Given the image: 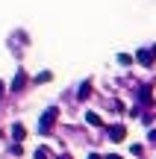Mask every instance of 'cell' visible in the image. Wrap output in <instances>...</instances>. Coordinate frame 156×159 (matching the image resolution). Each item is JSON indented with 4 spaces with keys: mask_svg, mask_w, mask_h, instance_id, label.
<instances>
[{
    "mask_svg": "<svg viewBox=\"0 0 156 159\" xmlns=\"http://www.w3.org/2000/svg\"><path fill=\"white\" fill-rule=\"evenodd\" d=\"M59 118V109L56 106H50L44 115H41V121H38V133H50V127H53V121Z\"/></svg>",
    "mask_w": 156,
    "mask_h": 159,
    "instance_id": "obj_1",
    "label": "cell"
},
{
    "mask_svg": "<svg viewBox=\"0 0 156 159\" xmlns=\"http://www.w3.org/2000/svg\"><path fill=\"white\" fill-rule=\"evenodd\" d=\"M106 133H109V142H115V144H121L124 139H127V127L124 124H112Z\"/></svg>",
    "mask_w": 156,
    "mask_h": 159,
    "instance_id": "obj_2",
    "label": "cell"
},
{
    "mask_svg": "<svg viewBox=\"0 0 156 159\" xmlns=\"http://www.w3.org/2000/svg\"><path fill=\"white\" fill-rule=\"evenodd\" d=\"M27 80H29V77H27V71H18L9 89H12V91H24V85H27Z\"/></svg>",
    "mask_w": 156,
    "mask_h": 159,
    "instance_id": "obj_3",
    "label": "cell"
},
{
    "mask_svg": "<svg viewBox=\"0 0 156 159\" xmlns=\"http://www.w3.org/2000/svg\"><path fill=\"white\" fill-rule=\"evenodd\" d=\"M136 59H139L141 65H153V59H156V53H153V50H139V53H136Z\"/></svg>",
    "mask_w": 156,
    "mask_h": 159,
    "instance_id": "obj_4",
    "label": "cell"
},
{
    "mask_svg": "<svg viewBox=\"0 0 156 159\" xmlns=\"http://www.w3.org/2000/svg\"><path fill=\"white\" fill-rule=\"evenodd\" d=\"M77 97H80V100H88V97H91V83H88V80L80 85V94H77Z\"/></svg>",
    "mask_w": 156,
    "mask_h": 159,
    "instance_id": "obj_5",
    "label": "cell"
},
{
    "mask_svg": "<svg viewBox=\"0 0 156 159\" xmlns=\"http://www.w3.org/2000/svg\"><path fill=\"white\" fill-rule=\"evenodd\" d=\"M24 136H27V130H24V124H15V127H12V139H18V142H21Z\"/></svg>",
    "mask_w": 156,
    "mask_h": 159,
    "instance_id": "obj_6",
    "label": "cell"
},
{
    "mask_svg": "<svg viewBox=\"0 0 156 159\" xmlns=\"http://www.w3.org/2000/svg\"><path fill=\"white\" fill-rule=\"evenodd\" d=\"M86 121H88L91 127H103V121H100V115H97V112H88V115H86Z\"/></svg>",
    "mask_w": 156,
    "mask_h": 159,
    "instance_id": "obj_7",
    "label": "cell"
},
{
    "mask_svg": "<svg viewBox=\"0 0 156 159\" xmlns=\"http://www.w3.org/2000/svg\"><path fill=\"white\" fill-rule=\"evenodd\" d=\"M47 156H50V153H47V148H38V150H35V159H47Z\"/></svg>",
    "mask_w": 156,
    "mask_h": 159,
    "instance_id": "obj_8",
    "label": "cell"
},
{
    "mask_svg": "<svg viewBox=\"0 0 156 159\" xmlns=\"http://www.w3.org/2000/svg\"><path fill=\"white\" fill-rule=\"evenodd\" d=\"M118 62H121V65H130V62H133V56H127V53H121V56H118Z\"/></svg>",
    "mask_w": 156,
    "mask_h": 159,
    "instance_id": "obj_9",
    "label": "cell"
},
{
    "mask_svg": "<svg viewBox=\"0 0 156 159\" xmlns=\"http://www.w3.org/2000/svg\"><path fill=\"white\" fill-rule=\"evenodd\" d=\"M47 80H50V71H44V74H38V77H35V83H47Z\"/></svg>",
    "mask_w": 156,
    "mask_h": 159,
    "instance_id": "obj_10",
    "label": "cell"
},
{
    "mask_svg": "<svg viewBox=\"0 0 156 159\" xmlns=\"http://www.w3.org/2000/svg\"><path fill=\"white\" fill-rule=\"evenodd\" d=\"M147 139H150V142H156V130H150V136H147Z\"/></svg>",
    "mask_w": 156,
    "mask_h": 159,
    "instance_id": "obj_11",
    "label": "cell"
},
{
    "mask_svg": "<svg viewBox=\"0 0 156 159\" xmlns=\"http://www.w3.org/2000/svg\"><path fill=\"white\" fill-rule=\"evenodd\" d=\"M3 91H6V85H3V80H0V97H3Z\"/></svg>",
    "mask_w": 156,
    "mask_h": 159,
    "instance_id": "obj_12",
    "label": "cell"
},
{
    "mask_svg": "<svg viewBox=\"0 0 156 159\" xmlns=\"http://www.w3.org/2000/svg\"><path fill=\"white\" fill-rule=\"evenodd\" d=\"M106 159H121V156H115V153H112V156H106Z\"/></svg>",
    "mask_w": 156,
    "mask_h": 159,
    "instance_id": "obj_13",
    "label": "cell"
},
{
    "mask_svg": "<svg viewBox=\"0 0 156 159\" xmlns=\"http://www.w3.org/2000/svg\"><path fill=\"white\" fill-rule=\"evenodd\" d=\"M88 159H100V156H97V153H91V156H88Z\"/></svg>",
    "mask_w": 156,
    "mask_h": 159,
    "instance_id": "obj_14",
    "label": "cell"
}]
</instances>
